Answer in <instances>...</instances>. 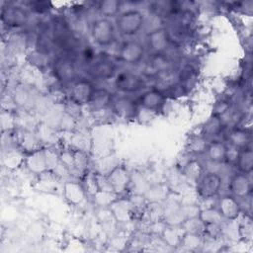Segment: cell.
Instances as JSON below:
<instances>
[{
	"label": "cell",
	"mask_w": 253,
	"mask_h": 253,
	"mask_svg": "<svg viewBox=\"0 0 253 253\" xmlns=\"http://www.w3.org/2000/svg\"><path fill=\"white\" fill-rule=\"evenodd\" d=\"M96 87L87 78H77L71 83L69 92L71 102L76 106L88 105Z\"/></svg>",
	"instance_id": "cell-8"
},
{
	"label": "cell",
	"mask_w": 253,
	"mask_h": 253,
	"mask_svg": "<svg viewBox=\"0 0 253 253\" xmlns=\"http://www.w3.org/2000/svg\"><path fill=\"white\" fill-rule=\"evenodd\" d=\"M1 18L3 23L9 27H21L27 23L28 15L26 11L19 6H8L2 9Z\"/></svg>",
	"instance_id": "cell-16"
},
{
	"label": "cell",
	"mask_w": 253,
	"mask_h": 253,
	"mask_svg": "<svg viewBox=\"0 0 253 253\" xmlns=\"http://www.w3.org/2000/svg\"><path fill=\"white\" fill-rule=\"evenodd\" d=\"M166 102V94L161 90L157 89L156 87H152L150 89L145 90L137 101L141 109L151 113L161 112L164 109Z\"/></svg>",
	"instance_id": "cell-10"
},
{
	"label": "cell",
	"mask_w": 253,
	"mask_h": 253,
	"mask_svg": "<svg viewBox=\"0 0 253 253\" xmlns=\"http://www.w3.org/2000/svg\"><path fill=\"white\" fill-rule=\"evenodd\" d=\"M184 173L189 179L197 182L203 175V167L198 160H191L185 165Z\"/></svg>",
	"instance_id": "cell-26"
},
{
	"label": "cell",
	"mask_w": 253,
	"mask_h": 253,
	"mask_svg": "<svg viewBox=\"0 0 253 253\" xmlns=\"http://www.w3.org/2000/svg\"><path fill=\"white\" fill-rule=\"evenodd\" d=\"M53 71L55 77L61 82L72 83L78 78L75 64L68 57L57 58L53 64Z\"/></svg>",
	"instance_id": "cell-15"
},
{
	"label": "cell",
	"mask_w": 253,
	"mask_h": 253,
	"mask_svg": "<svg viewBox=\"0 0 253 253\" xmlns=\"http://www.w3.org/2000/svg\"><path fill=\"white\" fill-rule=\"evenodd\" d=\"M144 15L137 9H128L121 12L115 21L116 29L123 37L130 38L137 35L143 28Z\"/></svg>",
	"instance_id": "cell-1"
},
{
	"label": "cell",
	"mask_w": 253,
	"mask_h": 253,
	"mask_svg": "<svg viewBox=\"0 0 253 253\" xmlns=\"http://www.w3.org/2000/svg\"><path fill=\"white\" fill-rule=\"evenodd\" d=\"M229 190L237 199L248 198L252 192V182L250 175L244 173L234 174L229 181Z\"/></svg>",
	"instance_id": "cell-14"
},
{
	"label": "cell",
	"mask_w": 253,
	"mask_h": 253,
	"mask_svg": "<svg viewBox=\"0 0 253 253\" xmlns=\"http://www.w3.org/2000/svg\"><path fill=\"white\" fill-rule=\"evenodd\" d=\"M199 218L203 221V223L205 225L217 224L222 219V217L216 208L215 209L211 208V209H206V210L201 211L199 213Z\"/></svg>",
	"instance_id": "cell-24"
},
{
	"label": "cell",
	"mask_w": 253,
	"mask_h": 253,
	"mask_svg": "<svg viewBox=\"0 0 253 253\" xmlns=\"http://www.w3.org/2000/svg\"><path fill=\"white\" fill-rule=\"evenodd\" d=\"M106 179L111 191L116 195L126 192L130 184V175L127 169L123 165L114 167L109 172Z\"/></svg>",
	"instance_id": "cell-11"
},
{
	"label": "cell",
	"mask_w": 253,
	"mask_h": 253,
	"mask_svg": "<svg viewBox=\"0 0 253 253\" xmlns=\"http://www.w3.org/2000/svg\"><path fill=\"white\" fill-rule=\"evenodd\" d=\"M145 46L137 40L125 41L119 47L118 60L128 65L138 64L145 55Z\"/></svg>",
	"instance_id": "cell-7"
},
{
	"label": "cell",
	"mask_w": 253,
	"mask_h": 253,
	"mask_svg": "<svg viewBox=\"0 0 253 253\" xmlns=\"http://www.w3.org/2000/svg\"><path fill=\"white\" fill-rule=\"evenodd\" d=\"M144 78L130 71H122L116 74L114 80V86L117 91L124 95L136 93L145 88Z\"/></svg>",
	"instance_id": "cell-4"
},
{
	"label": "cell",
	"mask_w": 253,
	"mask_h": 253,
	"mask_svg": "<svg viewBox=\"0 0 253 253\" xmlns=\"http://www.w3.org/2000/svg\"><path fill=\"white\" fill-rule=\"evenodd\" d=\"M216 209L222 219L226 220H235L241 214V206L237 198L232 195L222 196L217 202Z\"/></svg>",
	"instance_id": "cell-13"
},
{
	"label": "cell",
	"mask_w": 253,
	"mask_h": 253,
	"mask_svg": "<svg viewBox=\"0 0 253 253\" xmlns=\"http://www.w3.org/2000/svg\"><path fill=\"white\" fill-rule=\"evenodd\" d=\"M114 96L106 88H96L93 96L88 104V107L92 112L105 111L108 107H111Z\"/></svg>",
	"instance_id": "cell-17"
},
{
	"label": "cell",
	"mask_w": 253,
	"mask_h": 253,
	"mask_svg": "<svg viewBox=\"0 0 253 253\" xmlns=\"http://www.w3.org/2000/svg\"><path fill=\"white\" fill-rule=\"evenodd\" d=\"M122 3L118 0H104L97 4V10L101 17L111 19L116 18L121 13Z\"/></svg>",
	"instance_id": "cell-22"
},
{
	"label": "cell",
	"mask_w": 253,
	"mask_h": 253,
	"mask_svg": "<svg viewBox=\"0 0 253 253\" xmlns=\"http://www.w3.org/2000/svg\"><path fill=\"white\" fill-rule=\"evenodd\" d=\"M29 168L34 172H42L45 169L46 160L42 153H34L28 159Z\"/></svg>",
	"instance_id": "cell-27"
},
{
	"label": "cell",
	"mask_w": 253,
	"mask_h": 253,
	"mask_svg": "<svg viewBox=\"0 0 253 253\" xmlns=\"http://www.w3.org/2000/svg\"><path fill=\"white\" fill-rule=\"evenodd\" d=\"M208 143V139H206L202 134H198L192 137L188 144V149L193 154H203L206 153Z\"/></svg>",
	"instance_id": "cell-25"
},
{
	"label": "cell",
	"mask_w": 253,
	"mask_h": 253,
	"mask_svg": "<svg viewBox=\"0 0 253 253\" xmlns=\"http://www.w3.org/2000/svg\"><path fill=\"white\" fill-rule=\"evenodd\" d=\"M111 108L117 117L124 120L136 118L140 109L137 101L133 100L128 95L124 94L119 97H114Z\"/></svg>",
	"instance_id": "cell-9"
},
{
	"label": "cell",
	"mask_w": 253,
	"mask_h": 253,
	"mask_svg": "<svg viewBox=\"0 0 253 253\" xmlns=\"http://www.w3.org/2000/svg\"><path fill=\"white\" fill-rule=\"evenodd\" d=\"M239 234L245 240H251L252 237V222L250 217H245V220L239 225Z\"/></svg>",
	"instance_id": "cell-28"
},
{
	"label": "cell",
	"mask_w": 253,
	"mask_h": 253,
	"mask_svg": "<svg viewBox=\"0 0 253 253\" xmlns=\"http://www.w3.org/2000/svg\"><path fill=\"white\" fill-rule=\"evenodd\" d=\"M235 165L238 172L248 175L251 174L253 170V151L250 146L240 150Z\"/></svg>",
	"instance_id": "cell-21"
},
{
	"label": "cell",
	"mask_w": 253,
	"mask_h": 253,
	"mask_svg": "<svg viewBox=\"0 0 253 253\" xmlns=\"http://www.w3.org/2000/svg\"><path fill=\"white\" fill-rule=\"evenodd\" d=\"M84 190L79 184L75 182H68L65 184V196L70 203H80L84 199Z\"/></svg>",
	"instance_id": "cell-23"
},
{
	"label": "cell",
	"mask_w": 253,
	"mask_h": 253,
	"mask_svg": "<svg viewBox=\"0 0 253 253\" xmlns=\"http://www.w3.org/2000/svg\"><path fill=\"white\" fill-rule=\"evenodd\" d=\"M226 151H227V143L217 139H212L211 142H209L206 149V153L209 159L215 163L225 161Z\"/></svg>",
	"instance_id": "cell-19"
},
{
	"label": "cell",
	"mask_w": 253,
	"mask_h": 253,
	"mask_svg": "<svg viewBox=\"0 0 253 253\" xmlns=\"http://www.w3.org/2000/svg\"><path fill=\"white\" fill-rule=\"evenodd\" d=\"M172 43V36L167 28L160 27L150 31L145 37V48L151 54L166 53Z\"/></svg>",
	"instance_id": "cell-5"
},
{
	"label": "cell",
	"mask_w": 253,
	"mask_h": 253,
	"mask_svg": "<svg viewBox=\"0 0 253 253\" xmlns=\"http://www.w3.org/2000/svg\"><path fill=\"white\" fill-rule=\"evenodd\" d=\"M196 183L198 196L202 200L207 201L213 199L218 195L222 184V178L215 172H207L203 173Z\"/></svg>",
	"instance_id": "cell-6"
},
{
	"label": "cell",
	"mask_w": 253,
	"mask_h": 253,
	"mask_svg": "<svg viewBox=\"0 0 253 253\" xmlns=\"http://www.w3.org/2000/svg\"><path fill=\"white\" fill-rule=\"evenodd\" d=\"M89 64V73L95 79L108 80L117 74V65L109 54L100 53Z\"/></svg>",
	"instance_id": "cell-3"
},
{
	"label": "cell",
	"mask_w": 253,
	"mask_h": 253,
	"mask_svg": "<svg viewBox=\"0 0 253 253\" xmlns=\"http://www.w3.org/2000/svg\"><path fill=\"white\" fill-rule=\"evenodd\" d=\"M223 127H224V124H223L221 118L211 115V117L202 126L201 134L206 139L213 138L214 136H217L221 132Z\"/></svg>",
	"instance_id": "cell-20"
},
{
	"label": "cell",
	"mask_w": 253,
	"mask_h": 253,
	"mask_svg": "<svg viewBox=\"0 0 253 253\" xmlns=\"http://www.w3.org/2000/svg\"><path fill=\"white\" fill-rule=\"evenodd\" d=\"M228 144L238 149H243L250 146L251 133L245 127L234 126L227 135Z\"/></svg>",
	"instance_id": "cell-18"
},
{
	"label": "cell",
	"mask_w": 253,
	"mask_h": 253,
	"mask_svg": "<svg viewBox=\"0 0 253 253\" xmlns=\"http://www.w3.org/2000/svg\"><path fill=\"white\" fill-rule=\"evenodd\" d=\"M90 33L96 44L109 46L116 41L117 29L111 19L100 17L92 22Z\"/></svg>",
	"instance_id": "cell-2"
},
{
	"label": "cell",
	"mask_w": 253,
	"mask_h": 253,
	"mask_svg": "<svg viewBox=\"0 0 253 253\" xmlns=\"http://www.w3.org/2000/svg\"><path fill=\"white\" fill-rule=\"evenodd\" d=\"M172 68L171 60L166 53L150 54L144 65V74L147 77L156 78L159 74Z\"/></svg>",
	"instance_id": "cell-12"
}]
</instances>
